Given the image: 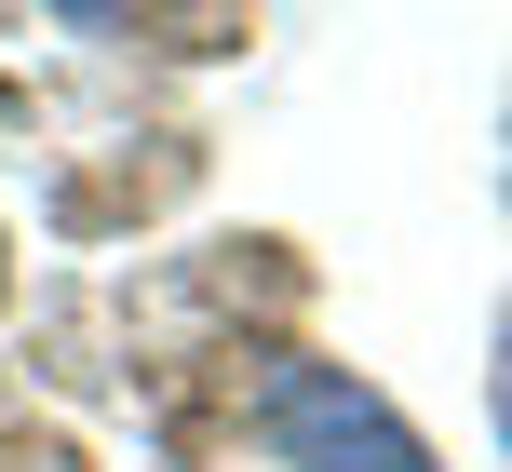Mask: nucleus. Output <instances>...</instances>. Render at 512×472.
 <instances>
[{
    "label": "nucleus",
    "instance_id": "f257e3e1",
    "mask_svg": "<svg viewBox=\"0 0 512 472\" xmlns=\"http://www.w3.org/2000/svg\"><path fill=\"white\" fill-rule=\"evenodd\" d=\"M256 446H270V472H445L432 432H418L378 378L324 365V351H283V365L256 378Z\"/></svg>",
    "mask_w": 512,
    "mask_h": 472
},
{
    "label": "nucleus",
    "instance_id": "f03ea898",
    "mask_svg": "<svg viewBox=\"0 0 512 472\" xmlns=\"http://www.w3.org/2000/svg\"><path fill=\"white\" fill-rule=\"evenodd\" d=\"M0 297H14V230H0Z\"/></svg>",
    "mask_w": 512,
    "mask_h": 472
}]
</instances>
